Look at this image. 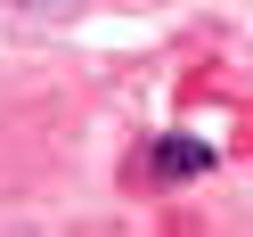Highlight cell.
Segmentation results:
<instances>
[{
  "label": "cell",
  "instance_id": "6da1fadb",
  "mask_svg": "<svg viewBox=\"0 0 253 237\" xmlns=\"http://www.w3.org/2000/svg\"><path fill=\"white\" fill-rule=\"evenodd\" d=\"M204 164H212L204 139H164V147H155V172H164V180H171V172H204Z\"/></svg>",
  "mask_w": 253,
  "mask_h": 237
}]
</instances>
